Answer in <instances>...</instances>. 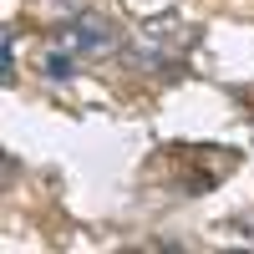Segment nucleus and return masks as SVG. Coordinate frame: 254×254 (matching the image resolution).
<instances>
[{
  "label": "nucleus",
  "instance_id": "f257e3e1",
  "mask_svg": "<svg viewBox=\"0 0 254 254\" xmlns=\"http://www.w3.org/2000/svg\"><path fill=\"white\" fill-rule=\"evenodd\" d=\"M56 36L66 41V51H76V56H112L117 51V26L107 15H76L71 26H61Z\"/></svg>",
  "mask_w": 254,
  "mask_h": 254
},
{
  "label": "nucleus",
  "instance_id": "7ed1b4c3",
  "mask_svg": "<svg viewBox=\"0 0 254 254\" xmlns=\"http://www.w3.org/2000/svg\"><path fill=\"white\" fill-rule=\"evenodd\" d=\"M46 5H66V10H71V5H76V0H46Z\"/></svg>",
  "mask_w": 254,
  "mask_h": 254
},
{
  "label": "nucleus",
  "instance_id": "f03ea898",
  "mask_svg": "<svg viewBox=\"0 0 254 254\" xmlns=\"http://www.w3.org/2000/svg\"><path fill=\"white\" fill-rule=\"evenodd\" d=\"M41 66H46V76H51V81H66V76L76 71V61H71L66 51H51L46 61H41Z\"/></svg>",
  "mask_w": 254,
  "mask_h": 254
}]
</instances>
